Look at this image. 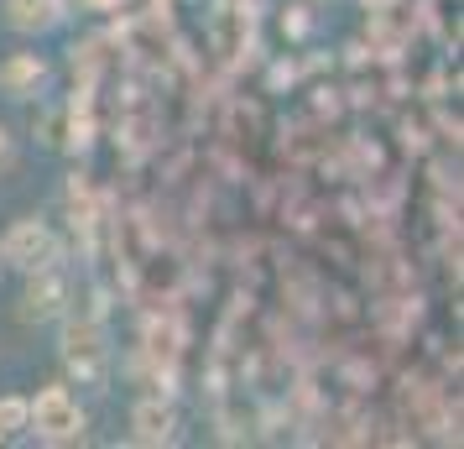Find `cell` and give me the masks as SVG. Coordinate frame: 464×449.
I'll return each instance as SVG.
<instances>
[{"mask_svg":"<svg viewBox=\"0 0 464 449\" xmlns=\"http://www.w3.org/2000/svg\"><path fill=\"white\" fill-rule=\"evenodd\" d=\"M11 168H16V136L0 126V172H11Z\"/></svg>","mask_w":464,"mask_h":449,"instance_id":"9","label":"cell"},{"mask_svg":"<svg viewBox=\"0 0 464 449\" xmlns=\"http://www.w3.org/2000/svg\"><path fill=\"white\" fill-rule=\"evenodd\" d=\"M0 11H5V26H11L16 37H47V32L63 26L68 0H5Z\"/></svg>","mask_w":464,"mask_h":449,"instance_id":"7","label":"cell"},{"mask_svg":"<svg viewBox=\"0 0 464 449\" xmlns=\"http://www.w3.org/2000/svg\"><path fill=\"white\" fill-rule=\"evenodd\" d=\"M26 434L47 449H68V444H84L89 434V413L84 403L68 392V382H47L26 397Z\"/></svg>","mask_w":464,"mask_h":449,"instance_id":"1","label":"cell"},{"mask_svg":"<svg viewBox=\"0 0 464 449\" xmlns=\"http://www.w3.org/2000/svg\"><path fill=\"white\" fill-rule=\"evenodd\" d=\"M0 444H5V434H0Z\"/></svg>","mask_w":464,"mask_h":449,"instance_id":"11","label":"cell"},{"mask_svg":"<svg viewBox=\"0 0 464 449\" xmlns=\"http://www.w3.org/2000/svg\"><path fill=\"white\" fill-rule=\"evenodd\" d=\"M130 444H141V449L178 444V407H172V397L151 392V397H141L130 407Z\"/></svg>","mask_w":464,"mask_h":449,"instance_id":"5","label":"cell"},{"mask_svg":"<svg viewBox=\"0 0 464 449\" xmlns=\"http://www.w3.org/2000/svg\"><path fill=\"white\" fill-rule=\"evenodd\" d=\"M47 79H53V68H47L43 53H11V58L0 63V94H5V100H16V105L43 100Z\"/></svg>","mask_w":464,"mask_h":449,"instance_id":"6","label":"cell"},{"mask_svg":"<svg viewBox=\"0 0 464 449\" xmlns=\"http://www.w3.org/2000/svg\"><path fill=\"white\" fill-rule=\"evenodd\" d=\"M73 308V282L58 261H47L37 272H26V288H22V319L26 324H58Z\"/></svg>","mask_w":464,"mask_h":449,"instance_id":"4","label":"cell"},{"mask_svg":"<svg viewBox=\"0 0 464 449\" xmlns=\"http://www.w3.org/2000/svg\"><path fill=\"white\" fill-rule=\"evenodd\" d=\"M58 356H63V371L73 382L100 386L110 376V335L100 314H63V340H58Z\"/></svg>","mask_w":464,"mask_h":449,"instance_id":"2","label":"cell"},{"mask_svg":"<svg viewBox=\"0 0 464 449\" xmlns=\"http://www.w3.org/2000/svg\"><path fill=\"white\" fill-rule=\"evenodd\" d=\"M79 5H89V11H121L126 0H79Z\"/></svg>","mask_w":464,"mask_h":449,"instance_id":"10","label":"cell"},{"mask_svg":"<svg viewBox=\"0 0 464 449\" xmlns=\"http://www.w3.org/2000/svg\"><path fill=\"white\" fill-rule=\"evenodd\" d=\"M0 434L11 439V434H26V397L22 392H5L0 397Z\"/></svg>","mask_w":464,"mask_h":449,"instance_id":"8","label":"cell"},{"mask_svg":"<svg viewBox=\"0 0 464 449\" xmlns=\"http://www.w3.org/2000/svg\"><path fill=\"white\" fill-rule=\"evenodd\" d=\"M0 261L26 278V272L47 267V261H63V240L53 236L47 220L26 214V220H11V225H5V236H0Z\"/></svg>","mask_w":464,"mask_h":449,"instance_id":"3","label":"cell"}]
</instances>
